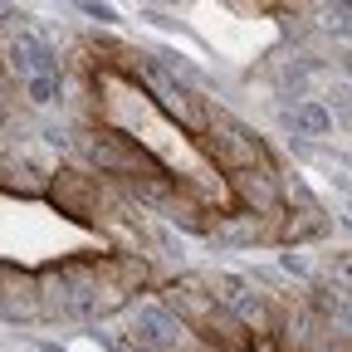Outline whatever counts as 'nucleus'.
<instances>
[{"label": "nucleus", "mask_w": 352, "mask_h": 352, "mask_svg": "<svg viewBox=\"0 0 352 352\" xmlns=\"http://www.w3.org/2000/svg\"><path fill=\"white\" fill-rule=\"evenodd\" d=\"M0 64H6V74L15 78V83H25V78H50V74H59L64 69V50L44 34L39 25H30V30H15L6 44H0Z\"/></svg>", "instance_id": "nucleus-1"}, {"label": "nucleus", "mask_w": 352, "mask_h": 352, "mask_svg": "<svg viewBox=\"0 0 352 352\" xmlns=\"http://www.w3.org/2000/svg\"><path fill=\"white\" fill-rule=\"evenodd\" d=\"M226 201H230V210H250V215H259V220L279 215V210H284L279 171H259V166L230 171V176H226Z\"/></svg>", "instance_id": "nucleus-4"}, {"label": "nucleus", "mask_w": 352, "mask_h": 352, "mask_svg": "<svg viewBox=\"0 0 352 352\" xmlns=\"http://www.w3.org/2000/svg\"><path fill=\"white\" fill-rule=\"evenodd\" d=\"M30 347H34V352H69V347H64L59 338H34Z\"/></svg>", "instance_id": "nucleus-11"}, {"label": "nucleus", "mask_w": 352, "mask_h": 352, "mask_svg": "<svg viewBox=\"0 0 352 352\" xmlns=\"http://www.w3.org/2000/svg\"><path fill=\"white\" fill-rule=\"evenodd\" d=\"M20 103H25L30 113H64V74L25 78V83H20Z\"/></svg>", "instance_id": "nucleus-7"}, {"label": "nucleus", "mask_w": 352, "mask_h": 352, "mask_svg": "<svg viewBox=\"0 0 352 352\" xmlns=\"http://www.w3.org/2000/svg\"><path fill=\"white\" fill-rule=\"evenodd\" d=\"M279 122L294 132L298 142H323L333 138V108L323 98H294V103H279Z\"/></svg>", "instance_id": "nucleus-5"}, {"label": "nucleus", "mask_w": 352, "mask_h": 352, "mask_svg": "<svg viewBox=\"0 0 352 352\" xmlns=\"http://www.w3.org/2000/svg\"><path fill=\"white\" fill-rule=\"evenodd\" d=\"M10 270H15V259H0V294H6V284H10Z\"/></svg>", "instance_id": "nucleus-12"}, {"label": "nucleus", "mask_w": 352, "mask_h": 352, "mask_svg": "<svg viewBox=\"0 0 352 352\" xmlns=\"http://www.w3.org/2000/svg\"><path fill=\"white\" fill-rule=\"evenodd\" d=\"M274 270H279V279H284V284H294V289L318 279V264L308 259L303 250H279V254H274Z\"/></svg>", "instance_id": "nucleus-8"}, {"label": "nucleus", "mask_w": 352, "mask_h": 352, "mask_svg": "<svg viewBox=\"0 0 352 352\" xmlns=\"http://www.w3.org/2000/svg\"><path fill=\"white\" fill-rule=\"evenodd\" d=\"M59 162H44L34 152V142H15L0 147V196H20V201H44L50 176Z\"/></svg>", "instance_id": "nucleus-2"}, {"label": "nucleus", "mask_w": 352, "mask_h": 352, "mask_svg": "<svg viewBox=\"0 0 352 352\" xmlns=\"http://www.w3.org/2000/svg\"><path fill=\"white\" fill-rule=\"evenodd\" d=\"M74 10H78L83 20H94L98 30H118V25H122V15H118L113 6H98V0H78V6H74Z\"/></svg>", "instance_id": "nucleus-9"}, {"label": "nucleus", "mask_w": 352, "mask_h": 352, "mask_svg": "<svg viewBox=\"0 0 352 352\" xmlns=\"http://www.w3.org/2000/svg\"><path fill=\"white\" fill-rule=\"evenodd\" d=\"M0 323L6 328H39L34 323V270H25V264L10 270V284L0 294Z\"/></svg>", "instance_id": "nucleus-6"}, {"label": "nucleus", "mask_w": 352, "mask_h": 352, "mask_svg": "<svg viewBox=\"0 0 352 352\" xmlns=\"http://www.w3.org/2000/svg\"><path fill=\"white\" fill-rule=\"evenodd\" d=\"M201 245H210V250H220V254L274 250V215L259 220V215H250V210H220V215L210 220V230H206Z\"/></svg>", "instance_id": "nucleus-3"}, {"label": "nucleus", "mask_w": 352, "mask_h": 352, "mask_svg": "<svg viewBox=\"0 0 352 352\" xmlns=\"http://www.w3.org/2000/svg\"><path fill=\"white\" fill-rule=\"evenodd\" d=\"M138 20H152L157 30H182V20L171 10H162V6H138Z\"/></svg>", "instance_id": "nucleus-10"}]
</instances>
